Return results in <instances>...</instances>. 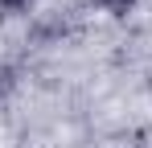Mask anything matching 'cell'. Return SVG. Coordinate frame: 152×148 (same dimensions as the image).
<instances>
[{
  "label": "cell",
  "mask_w": 152,
  "mask_h": 148,
  "mask_svg": "<svg viewBox=\"0 0 152 148\" xmlns=\"http://www.w3.org/2000/svg\"><path fill=\"white\" fill-rule=\"evenodd\" d=\"M99 12H107V17H127V12H136V4L140 0H91Z\"/></svg>",
  "instance_id": "cell-1"
},
{
  "label": "cell",
  "mask_w": 152,
  "mask_h": 148,
  "mask_svg": "<svg viewBox=\"0 0 152 148\" xmlns=\"http://www.w3.org/2000/svg\"><path fill=\"white\" fill-rule=\"evenodd\" d=\"M29 4H33V0H0V8H4V12H25Z\"/></svg>",
  "instance_id": "cell-2"
}]
</instances>
